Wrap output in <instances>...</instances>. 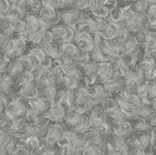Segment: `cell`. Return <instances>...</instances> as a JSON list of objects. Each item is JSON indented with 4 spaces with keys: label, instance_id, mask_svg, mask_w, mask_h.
<instances>
[{
    "label": "cell",
    "instance_id": "obj_1",
    "mask_svg": "<svg viewBox=\"0 0 156 155\" xmlns=\"http://www.w3.org/2000/svg\"><path fill=\"white\" fill-rule=\"evenodd\" d=\"M77 41L79 46L83 50H90L93 48L92 38L90 35L86 33H81L80 35H79V37H77Z\"/></svg>",
    "mask_w": 156,
    "mask_h": 155
},
{
    "label": "cell",
    "instance_id": "obj_2",
    "mask_svg": "<svg viewBox=\"0 0 156 155\" xmlns=\"http://www.w3.org/2000/svg\"><path fill=\"white\" fill-rule=\"evenodd\" d=\"M83 155H97V153H96V151L94 150L93 147H89L84 151Z\"/></svg>",
    "mask_w": 156,
    "mask_h": 155
}]
</instances>
